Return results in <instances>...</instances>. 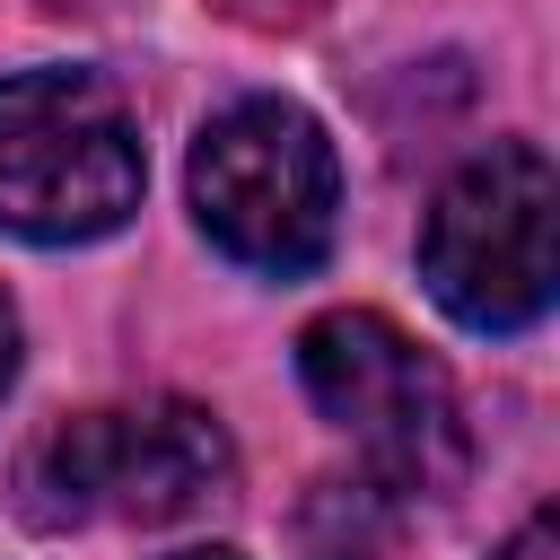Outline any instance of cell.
<instances>
[{
	"mask_svg": "<svg viewBox=\"0 0 560 560\" xmlns=\"http://www.w3.org/2000/svg\"><path fill=\"white\" fill-rule=\"evenodd\" d=\"M149 158L122 88L105 70H18L0 79V228L26 245H96L140 210Z\"/></svg>",
	"mask_w": 560,
	"mask_h": 560,
	"instance_id": "1",
	"label": "cell"
},
{
	"mask_svg": "<svg viewBox=\"0 0 560 560\" xmlns=\"http://www.w3.org/2000/svg\"><path fill=\"white\" fill-rule=\"evenodd\" d=\"M236 472L228 429L201 402H105L52 420L18 455V516L26 525H175L219 499Z\"/></svg>",
	"mask_w": 560,
	"mask_h": 560,
	"instance_id": "2",
	"label": "cell"
},
{
	"mask_svg": "<svg viewBox=\"0 0 560 560\" xmlns=\"http://www.w3.org/2000/svg\"><path fill=\"white\" fill-rule=\"evenodd\" d=\"M192 219L245 271H315L341 228V158L324 122L289 96H236L210 114L192 140Z\"/></svg>",
	"mask_w": 560,
	"mask_h": 560,
	"instance_id": "3",
	"label": "cell"
},
{
	"mask_svg": "<svg viewBox=\"0 0 560 560\" xmlns=\"http://www.w3.org/2000/svg\"><path fill=\"white\" fill-rule=\"evenodd\" d=\"M298 385L306 402L359 446L376 490L438 499L464 481V402L455 376L376 306H332L298 332Z\"/></svg>",
	"mask_w": 560,
	"mask_h": 560,
	"instance_id": "4",
	"label": "cell"
},
{
	"mask_svg": "<svg viewBox=\"0 0 560 560\" xmlns=\"http://www.w3.org/2000/svg\"><path fill=\"white\" fill-rule=\"evenodd\" d=\"M551 219H560L551 158L534 140H490L429 201V228H420L429 298L464 332H525V324H542L551 280H560Z\"/></svg>",
	"mask_w": 560,
	"mask_h": 560,
	"instance_id": "5",
	"label": "cell"
},
{
	"mask_svg": "<svg viewBox=\"0 0 560 560\" xmlns=\"http://www.w3.org/2000/svg\"><path fill=\"white\" fill-rule=\"evenodd\" d=\"M499 560H560V525H551V508H542V516H525V525L499 542Z\"/></svg>",
	"mask_w": 560,
	"mask_h": 560,
	"instance_id": "6",
	"label": "cell"
},
{
	"mask_svg": "<svg viewBox=\"0 0 560 560\" xmlns=\"http://www.w3.org/2000/svg\"><path fill=\"white\" fill-rule=\"evenodd\" d=\"M9 376H18V315H9V298H0V394H9Z\"/></svg>",
	"mask_w": 560,
	"mask_h": 560,
	"instance_id": "7",
	"label": "cell"
},
{
	"mask_svg": "<svg viewBox=\"0 0 560 560\" xmlns=\"http://www.w3.org/2000/svg\"><path fill=\"white\" fill-rule=\"evenodd\" d=\"M175 560H236V551H175Z\"/></svg>",
	"mask_w": 560,
	"mask_h": 560,
	"instance_id": "8",
	"label": "cell"
}]
</instances>
